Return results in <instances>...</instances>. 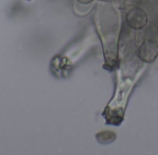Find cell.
Here are the masks:
<instances>
[{"mask_svg":"<svg viewBox=\"0 0 158 155\" xmlns=\"http://www.w3.org/2000/svg\"><path fill=\"white\" fill-rule=\"evenodd\" d=\"M146 16L141 12L136 11L128 13L127 16V22L128 25L135 29L143 28L146 23Z\"/></svg>","mask_w":158,"mask_h":155,"instance_id":"obj_2","label":"cell"},{"mask_svg":"<svg viewBox=\"0 0 158 155\" xmlns=\"http://www.w3.org/2000/svg\"><path fill=\"white\" fill-rule=\"evenodd\" d=\"M137 54L143 62H152L158 56V42L152 39L144 40L139 46Z\"/></svg>","mask_w":158,"mask_h":155,"instance_id":"obj_1","label":"cell"}]
</instances>
